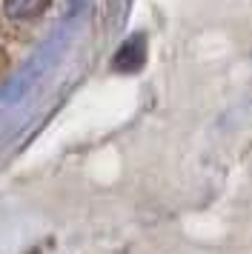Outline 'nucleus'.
I'll list each match as a JSON object with an SVG mask.
<instances>
[{
  "label": "nucleus",
  "instance_id": "f257e3e1",
  "mask_svg": "<svg viewBox=\"0 0 252 254\" xmlns=\"http://www.w3.org/2000/svg\"><path fill=\"white\" fill-rule=\"evenodd\" d=\"M52 0H3V9L11 20H32L49 9Z\"/></svg>",
  "mask_w": 252,
  "mask_h": 254
}]
</instances>
